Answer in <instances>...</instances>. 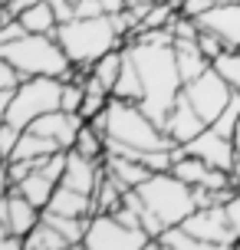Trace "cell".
<instances>
[{
	"instance_id": "obj_1",
	"label": "cell",
	"mask_w": 240,
	"mask_h": 250,
	"mask_svg": "<svg viewBox=\"0 0 240 250\" xmlns=\"http://www.w3.org/2000/svg\"><path fill=\"white\" fill-rule=\"evenodd\" d=\"M128 50L135 56V66L145 83V99L139 102L141 112L148 115L155 125H164L171 105L178 102L184 79L178 73L175 46H148V43H128Z\"/></svg>"
},
{
	"instance_id": "obj_2",
	"label": "cell",
	"mask_w": 240,
	"mask_h": 250,
	"mask_svg": "<svg viewBox=\"0 0 240 250\" xmlns=\"http://www.w3.org/2000/svg\"><path fill=\"white\" fill-rule=\"evenodd\" d=\"M56 40L79 69H92V62L115 50L122 43V33L109 13L102 17H73L56 26Z\"/></svg>"
},
{
	"instance_id": "obj_3",
	"label": "cell",
	"mask_w": 240,
	"mask_h": 250,
	"mask_svg": "<svg viewBox=\"0 0 240 250\" xmlns=\"http://www.w3.org/2000/svg\"><path fill=\"white\" fill-rule=\"evenodd\" d=\"M0 56L10 60L23 79L30 76H56V79H73L79 73L73 60L66 56L60 46L56 33H23L20 40H13L7 46H0Z\"/></svg>"
},
{
	"instance_id": "obj_4",
	"label": "cell",
	"mask_w": 240,
	"mask_h": 250,
	"mask_svg": "<svg viewBox=\"0 0 240 250\" xmlns=\"http://www.w3.org/2000/svg\"><path fill=\"white\" fill-rule=\"evenodd\" d=\"M105 138H115L122 145H132V148H168L175 145L171 138L164 135L161 125H155L148 115L141 112L139 102H128V99H115L109 102V132Z\"/></svg>"
},
{
	"instance_id": "obj_5",
	"label": "cell",
	"mask_w": 240,
	"mask_h": 250,
	"mask_svg": "<svg viewBox=\"0 0 240 250\" xmlns=\"http://www.w3.org/2000/svg\"><path fill=\"white\" fill-rule=\"evenodd\" d=\"M145 201V208H152L164 224H184V217L191 211H198V201H194V188L184 185L181 178H175L171 171H155L135 188Z\"/></svg>"
},
{
	"instance_id": "obj_6",
	"label": "cell",
	"mask_w": 240,
	"mask_h": 250,
	"mask_svg": "<svg viewBox=\"0 0 240 250\" xmlns=\"http://www.w3.org/2000/svg\"><path fill=\"white\" fill-rule=\"evenodd\" d=\"M60 96H63V79H56V76H30V79H23L17 86L10 105L3 112V122L26 128L33 119L60 109Z\"/></svg>"
},
{
	"instance_id": "obj_7",
	"label": "cell",
	"mask_w": 240,
	"mask_h": 250,
	"mask_svg": "<svg viewBox=\"0 0 240 250\" xmlns=\"http://www.w3.org/2000/svg\"><path fill=\"white\" fill-rule=\"evenodd\" d=\"M82 247H89V250H148V247H155V240L148 230L128 227L112 211H96V214H89Z\"/></svg>"
},
{
	"instance_id": "obj_8",
	"label": "cell",
	"mask_w": 240,
	"mask_h": 250,
	"mask_svg": "<svg viewBox=\"0 0 240 250\" xmlns=\"http://www.w3.org/2000/svg\"><path fill=\"white\" fill-rule=\"evenodd\" d=\"M184 99L194 105V112L201 115L204 122L211 125L217 119V115L227 109V102L234 99V89H230V83L224 79V76L217 73L214 66L207 69V73H201L198 79H191V83H184Z\"/></svg>"
},
{
	"instance_id": "obj_9",
	"label": "cell",
	"mask_w": 240,
	"mask_h": 250,
	"mask_svg": "<svg viewBox=\"0 0 240 250\" xmlns=\"http://www.w3.org/2000/svg\"><path fill=\"white\" fill-rule=\"evenodd\" d=\"M184 227L204 244V250H227V247H237L240 240L227 224L224 204H204L198 211H191L184 217Z\"/></svg>"
},
{
	"instance_id": "obj_10",
	"label": "cell",
	"mask_w": 240,
	"mask_h": 250,
	"mask_svg": "<svg viewBox=\"0 0 240 250\" xmlns=\"http://www.w3.org/2000/svg\"><path fill=\"white\" fill-rule=\"evenodd\" d=\"M184 148L191 151V155H198V158H204V162L211 165V168H224V171H234V165H237V148H234V138L220 135V132H214L211 125L204 128L201 135H194L184 145Z\"/></svg>"
},
{
	"instance_id": "obj_11",
	"label": "cell",
	"mask_w": 240,
	"mask_h": 250,
	"mask_svg": "<svg viewBox=\"0 0 240 250\" xmlns=\"http://www.w3.org/2000/svg\"><path fill=\"white\" fill-rule=\"evenodd\" d=\"M102 175H105V162L86 158V155H79L76 148H69V151H66V165H63V178H60V185L76 188V191H82V194H92V191L99 188Z\"/></svg>"
},
{
	"instance_id": "obj_12",
	"label": "cell",
	"mask_w": 240,
	"mask_h": 250,
	"mask_svg": "<svg viewBox=\"0 0 240 250\" xmlns=\"http://www.w3.org/2000/svg\"><path fill=\"white\" fill-rule=\"evenodd\" d=\"M198 26L217 33L227 50H240V3H214L198 17Z\"/></svg>"
},
{
	"instance_id": "obj_13",
	"label": "cell",
	"mask_w": 240,
	"mask_h": 250,
	"mask_svg": "<svg viewBox=\"0 0 240 250\" xmlns=\"http://www.w3.org/2000/svg\"><path fill=\"white\" fill-rule=\"evenodd\" d=\"M161 128H164V135L171 138L175 145H188L194 135H201L204 128H207V122L194 112V105H191V102L184 99V92H181L178 102L171 105V112H168V119H164Z\"/></svg>"
},
{
	"instance_id": "obj_14",
	"label": "cell",
	"mask_w": 240,
	"mask_h": 250,
	"mask_svg": "<svg viewBox=\"0 0 240 250\" xmlns=\"http://www.w3.org/2000/svg\"><path fill=\"white\" fill-rule=\"evenodd\" d=\"M3 208H7V221H10V230L26 237L33 227L43 221V208H37L30 198H23L17 188H10V194L3 198Z\"/></svg>"
},
{
	"instance_id": "obj_15",
	"label": "cell",
	"mask_w": 240,
	"mask_h": 250,
	"mask_svg": "<svg viewBox=\"0 0 240 250\" xmlns=\"http://www.w3.org/2000/svg\"><path fill=\"white\" fill-rule=\"evenodd\" d=\"M175 46V60H178V73H181V79L184 83H191V79H198L201 73H207L214 62L204 56V50L198 46V40H175L171 43Z\"/></svg>"
},
{
	"instance_id": "obj_16",
	"label": "cell",
	"mask_w": 240,
	"mask_h": 250,
	"mask_svg": "<svg viewBox=\"0 0 240 250\" xmlns=\"http://www.w3.org/2000/svg\"><path fill=\"white\" fill-rule=\"evenodd\" d=\"M43 211H56V214H69V217H89L92 214V194H82L76 188H66L56 185L50 204Z\"/></svg>"
},
{
	"instance_id": "obj_17",
	"label": "cell",
	"mask_w": 240,
	"mask_h": 250,
	"mask_svg": "<svg viewBox=\"0 0 240 250\" xmlns=\"http://www.w3.org/2000/svg\"><path fill=\"white\" fill-rule=\"evenodd\" d=\"M56 185H60V178L50 175L46 168H37V171H30V175L23 178V181H17V191L23 194V198H30L37 208H46L53 198V191H56Z\"/></svg>"
},
{
	"instance_id": "obj_18",
	"label": "cell",
	"mask_w": 240,
	"mask_h": 250,
	"mask_svg": "<svg viewBox=\"0 0 240 250\" xmlns=\"http://www.w3.org/2000/svg\"><path fill=\"white\" fill-rule=\"evenodd\" d=\"M105 171H109L119 185L125 188V191L139 188L145 178L152 175V171H148L139 158H125V155H105Z\"/></svg>"
},
{
	"instance_id": "obj_19",
	"label": "cell",
	"mask_w": 240,
	"mask_h": 250,
	"mask_svg": "<svg viewBox=\"0 0 240 250\" xmlns=\"http://www.w3.org/2000/svg\"><path fill=\"white\" fill-rule=\"evenodd\" d=\"M112 96H115V99H128V102H141V99H145V83H141V73H139L135 56H132V50H128V46H125L122 76H119V83H115Z\"/></svg>"
},
{
	"instance_id": "obj_20",
	"label": "cell",
	"mask_w": 240,
	"mask_h": 250,
	"mask_svg": "<svg viewBox=\"0 0 240 250\" xmlns=\"http://www.w3.org/2000/svg\"><path fill=\"white\" fill-rule=\"evenodd\" d=\"M171 175L181 178V181H184V185H191V188H201V185H207V178H211V165L204 162V158H198V155H191V151L184 148L175 158V165H171Z\"/></svg>"
},
{
	"instance_id": "obj_21",
	"label": "cell",
	"mask_w": 240,
	"mask_h": 250,
	"mask_svg": "<svg viewBox=\"0 0 240 250\" xmlns=\"http://www.w3.org/2000/svg\"><path fill=\"white\" fill-rule=\"evenodd\" d=\"M17 20L26 26V33H56V26H60V17H56V10L50 7V0L30 3Z\"/></svg>"
},
{
	"instance_id": "obj_22",
	"label": "cell",
	"mask_w": 240,
	"mask_h": 250,
	"mask_svg": "<svg viewBox=\"0 0 240 250\" xmlns=\"http://www.w3.org/2000/svg\"><path fill=\"white\" fill-rule=\"evenodd\" d=\"M23 247L26 250H69L73 244H69V240H66L50 221H40V224L23 237Z\"/></svg>"
},
{
	"instance_id": "obj_23",
	"label": "cell",
	"mask_w": 240,
	"mask_h": 250,
	"mask_svg": "<svg viewBox=\"0 0 240 250\" xmlns=\"http://www.w3.org/2000/svg\"><path fill=\"white\" fill-rule=\"evenodd\" d=\"M122 62H125V50H122V46H115V50H109L105 56H99V60L92 62V69H89V73L96 76L109 92H112L115 83H119V76H122Z\"/></svg>"
},
{
	"instance_id": "obj_24",
	"label": "cell",
	"mask_w": 240,
	"mask_h": 250,
	"mask_svg": "<svg viewBox=\"0 0 240 250\" xmlns=\"http://www.w3.org/2000/svg\"><path fill=\"white\" fill-rule=\"evenodd\" d=\"M43 221H50L60 234H63L73 247H82V237H86L89 217H69V214H56V211H43Z\"/></svg>"
},
{
	"instance_id": "obj_25",
	"label": "cell",
	"mask_w": 240,
	"mask_h": 250,
	"mask_svg": "<svg viewBox=\"0 0 240 250\" xmlns=\"http://www.w3.org/2000/svg\"><path fill=\"white\" fill-rule=\"evenodd\" d=\"M155 247H161V250H204V244L184 224H171L155 237Z\"/></svg>"
},
{
	"instance_id": "obj_26",
	"label": "cell",
	"mask_w": 240,
	"mask_h": 250,
	"mask_svg": "<svg viewBox=\"0 0 240 250\" xmlns=\"http://www.w3.org/2000/svg\"><path fill=\"white\" fill-rule=\"evenodd\" d=\"M73 148H76L79 155H86V158L105 162V135H102L96 125H89V122H82V128H79L76 145H73Z\"/></svg>"
},
{
	"instance_id": "obj_27",
	"label": "cell",
	"mask_w": 240,
	"mask_h": 250,
	"mask_svg": "<svg viewBox=\"0 0 240 250\" xmlns=\"http://www.w3.org/2000/svg\"><path fill=\"white\" fill-rule=\"evenodd\" d=\"M214 69L230 83V89L240 96V50H227L214 60Z\"/></svg>"
},
{
	"instance_id": "obj_28",
	"label": "cell",
	"mask_w": 240,
	"mask_h": 250,
	"mask_svg": "<svg viewBox=\"0 0 240 250\" xmlns=\"http://www.w3.org/2000/svg\"><path fill=\"white\" fill-rule=\"evenodd\" d=\"M237 119H240V96L234 92V99H230V102H227V109H224V112H220L214 122H211V128L230 138V135H234V128H237Z\"/></svg>"
},
{
	"instance_id": "obj_29",
	"label": "cell",
	"mask_w": 240,
	"mask_h": 250,
	"mask_svg": "<svg viewBox=\"0 0 240 250\" xmlns=\"http://www.w3.org/2000/svg\"><path fill=\"white\" fill-rule=\"evenodd\" d=\"M198 46L204 50V56H207L211 62H214L220 53H227V43L217 37V33H211V30H201V33H198Z\"/></svg>"
},
{
	"instance_id": "obj_30",
	"label": "cell",
	"mask_w": 240,
	"mask_h": 250,
	"mask_svg": "<svg viewBox=\"0 0 240 250\" xmlns=\"http://www.w3.org/2000/svg\"><path fill=\"white\" fill-rule=\"evenodd\" d=\"M20 135H23V128H17V125H10V122H0V158H3V162L13 155Z\"/></svg>"
},
{
	"instance_id": "obj_31",
	"label": "cell",
	"mask_w": 240,
	"mask_h": 250,
	"mask_svg": "<svg viewBox=\"0 0 240 250\" xmlns=\"http://www.w3.org/2000/svg\"><path fill=\"white\" fill-rule=\"evenodd\" d=\"M20 83H23V73H20L10 60L0 56V89H17Z\"/></svg>"
},
{
	"instance_id": "obj_32",
	"label": "cell",
	"mask_w": 240,
	"mask_h": 250,
	"mask_svg": "<svg viewBox=\"0 0 240 250\" xmlns=\"http://www.w3.org/2000/svg\"><path fill=\"white\" fill-rule=\"evenodd\" d=\"M224 214H227V224H230V230L240 237V188L230 194L227 201H224Z\"/></svg>"
},
{
	"instance_id": "obj_33",
	"label": "cell",
	"mask_w": 240,
	"mask_h": 250,
	"mask_svg": "<svg viewBox=\"0 0 240 250\" xmlns=\"http://www.w3.org/2000/svg\"><path fill=\"white\" fill-rule=\"evenodd\" d=\"M26 33V26L17 20V17H10L7 23H0V46H7V43H13V40H20Z\"/></svg>"
},
{
	"instance_id": "obj_34",
	"label": "cell",
	"mask_w": 240,
	"mask_h": 250,
	"mask_svg": "<svg viewBox=\"0 0 240 250\" xmlns=\"http://www.w3.org/2000/svg\"><path fill=\"white\" fill-rule=\"evenodd\" d=\"M214 3L217 0H178V10L184 13V17H194V20H198V17H201L204 10H211Z\"/></svg>"
},
{
	"instance_id": "obj_35",
	"label": "cell",
	"mask_w": 240,
	"mask_h": 250,
	"mask_svg": "<svg viewBox=\"0 0 240 250\" xmlns=\"http://www.w3.org/2000/svg\"><path fill=\"white\" fill-rule=\"evenodd\" d=\"M102 0H76L73 7V17H102Z\"/></svg>"
},
{
	"instance_id": "obj_36",
	"label": "cell",
	"mask_w": 240,
	"mask_h": 250,
	"mask_svg": "<svg viewBox=\"0 0 240 250\" xmlns=\"http://www.w3.org/2000/svg\"><path fill=\"white\" fill-rule=\"evenodd\" d=\"M50 7L56 10L60 23H63V20H73V7H76V3H73V0H50Z\"/></svg>"
},
{
	"instance_id": "obj_37",
	"label": "cell",
	"mask_w": 240,
	"mask_h": 250,
	"mask_svg": "<svg viewBox=\"0 0 240 250\" xmlns=\"http://www.w3.org/2000/svg\"><path fill=\"white\" fill-rule=\"evenodd\" d=\"M30 3H37V0H0V7H7L13 17H20V13H23Z\"/></svg>"
},
{
	"instance_id": "obj_38",
	"label": "cell",
	"mask_w": 240,
	"mask_h": 250,
	"mask_svg": "<svg viewBox=\"0 0 240 250\" xmlns=\"http://www.w3.org/2000/svg\"><path fill=\"white\" fill-rule=\"evenodd\" d=\"M10 188H13V181H10V171H7V162H0V201L10 194Z\"/></svg>"
},
{
	"instance_id": "obj_39",
	"label": "cell",
	"mask_w": 240,
	"mask_h": 250,
	"mask_svg": "<svg viewBox=\"0 0 240 250\" xmlns=\"http://www.w3.org/2000/svg\"><path fill=\"white\" fill-rule=\"evenodd\" d=\"M230 138H234V148H237V155H240V119H237V128H234V135H230Z\"/></svg>"
},
{
	"instance_id": "obj_40",
	"label": "cell",
	"mask_w": 240,
	"mask_h": 250,
	"mask_svg": "<svg viewBox=\"0 0 240 250\" xmlns=\"http://www.w3.org/2000/svg\"><path fill=\"white\" fill-rule=\"evenodd\" d=\"M10 17H13V13L7 10V7H0V23H7V20H10Z\"/></svg>"
},
{
	"instance_id": "obj_41",
	"label": "cell",
	"mask_w": 240,
	"mask_h": 250,
	"mask_svg": "<svg viewBox=\"0 0 240 250\" xmlns=\"http://www.w3.org/2000/svg\"><path fill=\"white\" fill-rule=\"evenodd\" d=\"M230 175H234V181H237V188H240V158H237V165H234V171H230Z\"/></svg>"
},
{
	"instance_id": "obj_42",
	"label": "cell",
	"mask_w": 240,
	"mask_h": 250,
	"mask_svg": "<svg viewBox=\"0 0 240 250\" xmlns=\"http://www.w3.org/2000/svg\"><path fill=\"white\" fill-rule=\"evenodd\" d=\"M217 3H240V0H217Z\"/></svg>"
},
{
	"instance_id": "obj_43",
	"label": "cell",
	"mask_w": 240,
	"mask_h": 250,
	"mask_svg": "<svg viewBox=\"0 0 240 250\" xmlns=\"http://www.w3.org/2000/svg\"><path fill=\"white\" fill-rule=\"evenodd\" d=\"M0 122H3V109H0Z\"/></svg>"
},
{
	"instance_id": "obj_44",
	"label": "cell",
	"mask_w": 240,
	"mask_h": 250,
	"mask_svg": "<svg viewBox=\"0 0 240 250\" xmlns=\"http://www.w3.org/2000/svg\"><path fill=\"white\" fill-rule=\"evenodd\" d=\"M237 247H240V240H237Z\"/></svg>"
},
{
	"instance_id": "obj_45",
	"label": "cell",
	"mask_w": 240,
	"mask_h": 250,
	"mask_svg": "<svg viewBox=\"0 0 240 250\" xmlns=\"http://www.w3.org/2000/svg\"><path fill=\"white\" fill-rule=\"evenodd\" d=\"M0 162H3V158H0Z\"/></svg>"
}]
</instances>
